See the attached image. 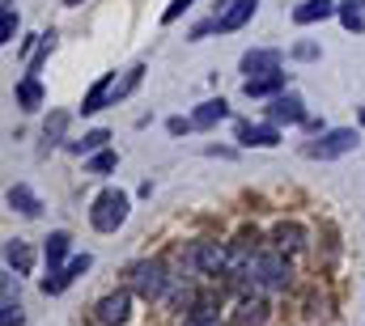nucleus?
<instances>
[{"label": "nucleus", "mask_w": 365, "mask_h": 326, "mask_svg": "<svg viewBox=\"0 0 365 326\" xmlns=\"http://www.w3.org/2000/svg\"><path fill=\"white\" fill-rule=\"evenodd\" d=\"M336 13H340L336 0H302V4L293 9V21H297V26H314V21H327V17H336Z\"/></svg>", "instance_id": "obj_13"}, {"label": "nucleus", "mask_w": 365, "mask_h": 326, "mask_svg": "<svg viewBox=\"0 0 365 326\" xmlns=\"http://www.w3.org/2000/svg\"><path fill=\"white\" fill-rule=\"evenodd\" d=\"M64 4H73V9H77V4H81V0H64Z\"/></svg>", "instance_id": "obj_33"}, {"label": "nucleus", "mask_w": 365, "mask_h": 326, "mask_svg": "<svg viewBox=\"0 0 365 326\" xmlns=\"http://www.w3.org/2000/svg\"><path fill=\"white\" fill-rule=\"evenodd\" d=\"M115 165H119V157H115V149H102V153H93L90 162H86V169H90V174H110Z\"/></svg>", "instance_id": "obj_26"}, {"label": "nucleus", "mask_w": 365, "mask_h": 326, "mask_svg": "<svg viewBox=\"0 0 365 326\" xmlns=\"http://www.w3.org/2000/svg\"><path fill=\"white\" fill-rule=\"evenodd\" d=\"M132 318V288L128 293H106L98 301V322L102 326H123Z\"/></svg>", "instance_id": "obj_8"}, {"label": "nucleus", "mask_w": 365, "mask_h": 326, "mask_svg": "<svg viewBox=\"0 0 365 326\" xmlns=\"http://www.w3.org/2000/svg\"><path fill=\"white\" fill-rule=\"evenodd\" d=\"M17 106L21 110H38L43 106V85H38V77H26V81L17 85Z\"/></svg>", "instance_id": "obj_21"}, {"label": "nucleus", "mask_w": 365, "mask_h": 326, "mask_svg": "<svg viewBox=\"0 0 365 326\" xmlns=\"http://www.w3.org/2000/svg\"><path fill=\"white\" fill-rule=\"evenodd\" d=\"M90 267H93L90 254H77V258H68V263H64L60 271H51V275L43 280V293H47V297H60V293H64V288H68V284H73L77 275H86Z\"/></svg>", "instance_id": "obj_7"}, {"label": "nucleus", "mask_w": 365, "mask_h": 326, "mask_svg": "<svg viewBox=\"0 0 365 326\" xmlns=\"http://www.w3.org/2000/svg\"><path fill=\"white\" fill-rule=\"evenodd\" d=\"M293 56H297V60H314V56H319V47H310V43H297V47H293Z\"/></svg>", "instance_id": "obj_32"}, {"label": "nucleus", "mask_w": 365, "mask_h": 326, "mask_svg": "<svg viewBox=\"0 0 365 326\" xmlns=\"http://www.w3.org/2000/svg\"><path fill=\"white\" fill-rule=\"evenodd\" d=\"M361 144V136L353 132V127H336V132H323L314 144H306L302 153L310 157V162H336V157H344V153H353Z\"/></svg>", "instance_id": "obj_4"}, {"label": "nucleus", "mask_w": 365, "mask_h": 326, "mask_svg": "<svg viewBox=\"0 0 365 326\" xmlns=\"http://www.w3.org/2000/svg\"><path fill=\"white\" fill-rule=\"evenodd\" d=\"M68 246H73V238H68L64 229H56V233H47V246H43V258H47V271H60V267H64V258H68Z\"/></svg>", "instance_id": "obj_17"}, {"label": "nucleus", "mask_w": 365, "mask_h": 326, "mask_svg": "<svg viewBox=\"0 0 365 326\" xmlns=\"http://www.w3.org/2000/svg\"><path fill=\"white\" fill-rule=\"evenodd\" d=\"M284 89V73H268V77H255V81H242L247 98H276Z\"/></svg>", "instance_id": "obj_20"}, {"label": "nucleus", "mask_w": 365, "mask_h": 326, "mask_svg": "<svg viewBox=\"0 0 365 326\" xmlns=\"http://www.w3.org/2000/svg\"><path fill=\"white\" fill-rule=\"evenodd\" d=\"M4 199H9V208H13L17 216H30V221H34V216L43 212V204H38V195H34L30 186H21V182H17V186H9V195H4Z\"/></svg>", "instance_id": "obj_16"}, {"label": "nucleus", "mask_w": 365, "mask_h": 326, "mask_svg": "<svg viewBox=\"0 0 365 326\" xmlns=\"http://www.w3.org/2000/svg\"><path fill=\"white\" fill-rule=\"evenodd\" d=\"M225 258H230V250L217 246V242H191V250H187V263L200 275H221L225 271Z\"/></svg>", "instance_id": "obj_5"}, {"label": "nucleus", "mask_w": 365, "mask_h": 326, "mask_svg": "<svg viewBox=\"0 0 365 326\" xmlns=\"http://www.w3.org/2000/svg\"><path fill=\"white\" fill-rule=\"evenodd\" d=\"M191 4H195V0H170V4H166V13H162V26H170V21H179V17L187 13V9H191Z\"/></svg>", "instance_id": "obj_28"}, {"label": "nucleus", "mask_w": 365, "mask_h": 326, "mask_svg": "<svg viewBox=\"0 0 365 326\" xmlns=\"http://www.w3.org/2000/svg\"><path fill=\"white\" fill-rule=\"evenodd\" d=\"M4 267H9L13 275H30V271H34V250L21 242V238H9V242H4Z\"/></svg>", "instance_id": "obj_12"}, {"label": "nucleus", "mask_w": 365, "mask_h": 326, "mask_svg": "<svg viewBox=\"0 0 365 326\" xmlns=\"http://www.w3.org/2000/svg\"><path fill=\"white\" fill-rule=\"evenodd\" d=\"M238 144L242 149H272V144H280V127L276 123H238Z\"/></svg>", "instance_id": "obj_9"}, {"label": "nucleus", "mask_w": 365, "mask_h": 326, "mask_svg": "<svg viewBox=\"0 0 365 326\" xmlns=\"http://www.w3.org/2000/svg\"><path fill=\"white\" fill-rule=\"evenodd\" d=\"M361 127H365V106H361Z\"/></svg>", "instance_id": "obj_34"}, {"label": "nucleus", "mask_w": 365, "mask_h": 326, "mask_svg": "<svg viewBox=\"0 0 365 326\" xmlns=\"http://www.w3.org/2000/svg\"><path fill=\"white\" fill-rule=\"evenodd\" d=\"M102 106H115V73H106V77L93 85L90 93H86V102H81V115H98Z\"/></svg>", "instance_id": "obj_15"}, {"label": "nucleus", "mask_w": 365, "mask_h": 326, "mask_svg": "<svg viewBox=\"0 0 365 326\" xmlns=\"http://www.w3.org/2000/svg\"><path fill=\"white\" fill-rule=\"evenodd\" d=\"M230 115V106L221 102V98H212V102H204V106H195V115H191V123H195V132H208V127H217L221 119Z\"/></svg>", "instance_id": "obj_18"}, {"label": "nucleus", "mask_w": 365, "mask_h": 326, "mask_svg": "<svg viewBox=\"0 0 365 326\" xmlns=\"http://www.w3.org/2000/svg\"><path fill=\"white\" fill-rule=\"evenodd\" d=\"M272 242H276L280 254H297V250L306 246V229H302V225H276Z\"/></svg>", "instance_id": "obj_19"}, {"label": "nucleus", "mask_w": 365, "mask_h": 326, "mask_svg": "<svg viewBox=\"0 0 365 326\" xmlns=\"http://www.w3.org/2000/svg\"><path fill=\"white\" fill-rule=\"evenodd\" d=\"M106 140H110V132H102V127H98V132H90V136L73 140L68 149H73V153H81V157H93V153H102V149H106Z\"/></svg>", "instance_id": "obj_22"}, {"label": "nucleus", "mask_w": 365, "mask_h": 326, "mask_svg": "<svg viewBox=\"0 0 365 326\" xmlns=\"http://www.w3.org/2000/svg\"><path fill=\"white\" fill-rule=\"evenodd\" d=\"M247 280L255 288H264V293H284L289 280H293V267H289V258L280 250H259L251 258V267H247Z\"/></svg>", "instance_id": "obj_2"}, {"label": "nucleus", "mask_w": 365, "mask_h": 326, "mask_svg": "<svg viewBox=\"0 0 365 326\" xmlns=\"http://www.w3.org/2000/svg\"><path fill=\"white\" fill-rule=\"evenodd\" d=\"M13 38H17V13H13V9L4 4V13H0V43L9 47Z\"/></svg>", "instance_id": "obj_27"}, {"label": "nucleus", "mask_w": 365, "mask_h": 326, "mask_svg": "<svg viewBox=\"0 0 365 326\" xmlns=\"http://www.w3.org/2000/svg\"><path fill=\"white\" fill-rule=\"evenodd\" d=\"M140 77H145V64H136V68H128V73H123V77L115 81V102H123V98H128V93H132V89L140 85Z\"/></svg>", "instance_id": "obj_25"}, {"label": "nucleus", "mask_w": 365, "mask_h": 326, "mask_svg": "<svg viewBox=\"0 0 365 326\" xmlns=\"http://www.w3.org/2000/svg\"><path fill=\"white\" fill-rule=\"evenodd\" d=\"M64 127H68V110H51V115H47V127H43V140H47V149L64 140Z\"/></svg>", "instance_id": "obj_23"}, {"label": "nucleus", "mask_w": 365, "mask_h": 326, "mask_svg": "<svg viewBox=\"0 0 365 326\" xmlns=\"http://www.w3.org/2000/svg\"><path fill=\"white\" fill-rule=\"evenodd\" d=\"M268 123L276 127H293V123H306V106L297 93H276L268 102Z\"/></svg>", "instance_id": "obj_6"}, {"label": "nucleus", "mask_w": 365, "mask_h": 326, "mask_svg": "<svg viewBox=\"0 0 365 326\" xmlns=\"http://www.w3.org/2000/svg\"><path fill=\"white\" fill-rule=\"evenodd\" d=\"M128 208H132V199L123 195V191H102L98 199H93V229L98 233H115V229H123V221H128Z\"/></svg>", "instance_id": "obj_3"}, {"label": "nucleus", "mask_w": 365, "mask_h": 326, "mask_svg": "<svg viewBox=\"0 0 365 326\" xmlns=\"http://www.w3.org/2000/svg\"><path fill=\"white\" fill-rule=\"evenodd\" d=\"M166 127H170V136H187V132H195V123H191V119H170Z\"/></svg>", "instance_id": "obj_31"}, {"label": "nucleus", "mask_w": 365, "mask_h": 326, "mask_svg": "<svg viewBox=\"0 0 365 326\" xmlns=\"http://www.w3.org/2000/svg\"><path fill=\"white\" fill-rule=\"evenodd\" d=\"M268 322V301L264 297H242L234 305V326H264Z\"/></svg>", "instance_id": "obj_14"}, {"label": "nucleus", "mask_w": 365, "mask_h": 326, "mask_svg": "<svg viewBox=\"0 0 365 326\" xmlns=\"http://www.w3.org/2000/svg\"><path fill=\"white\" fill-rule=\"evenodd\" d=\"M170 284H175V275H170L158 258H140V263L128 267V288H132L140 301H166Z\"/></svg>", "instance_id": "obj_1"}, {"label": "nucleus", "mask_w": 365, "mask_h": 326, "mask_svg": "<svg viewBox=\"0 0 365 326\" xmlns=\"http://www.w3.org/2000/svg\"><path fill=\"white\" fill-rule=\"evenodd\" d=\"M242 81H255V77H268V73H280V51H247L242 56Z\"/></svg>", "instance_id": "obj_10"}, {"label": "nucleus", "mask_w": 365, "mask_h": 326, "mask_svg": "<svg viewBox=\"0 0 365 326\" xmlns=\"http://www.w3.org/2000/svg\"><path fill=\"white\" fill-rule=\"evenodd\" d=\"M255 9H259V0H230V9L217 17V30H221V34H234V30H242V26L255 17Z\"/></svg>", "instance_id": "obj_11"}, {"label": "nucleus", "mask_w": 365, "mask_h": 326, "mask_svg": "<svg viewBox=\"0 0 365 326\" xmlns=\"http://www.w3.org/2000/svg\"><path fill=\"white\" fill-rule=\"evenodd\" d=\"M182 326H221V322H217V314H187Z\"/></svg>", "instance_id": "obj_30"}, {"label": "nucleus", "mask_w": 365, "mask_h": 326, "mask_svg": "<svg viewBox=\"0 0 365 326\" xmlns=\"http://www.w3.org/2000/svg\"><path fill=\"white\" fill-rule=\"evenodd\" d=\"M336 17L344 21V30H357V34H361V30H365V9H361V4H349V0H344Z\"/></svg>", "instance_id": "obj_24"}, {"label": "nucleus", "mask_w": 365, "mask_h": 326, "mask_svg": "<svg viewBox=\"0 0 365 326\" xmlns=\"http://www.w3.org/2000/svg\"><path fill=\"white\" fill-rule=\"evenodd\" d=\"M26 322V314H21V305H13V301H4V322L0 326H21Z\"/></svg>", "instance_id": "obj_29"}]
</instances>
